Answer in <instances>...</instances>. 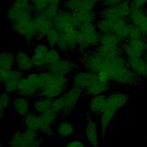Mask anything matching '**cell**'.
Masks as SVG:
<instances>
[{
  "instance_id": "obj_1",
  "label": "cell",
  "mask_w": 147,
  "mask_h": 147,
  "mask_svg": "<svg viewBox=\"0 0 147 147\" xmlns=\"http://www.w3.org/2000/svg\"><path fill=\"white\" fill-rule=\"evenodd\" d=\"M105 66L109 72L111 82L114 86L124 85L137 87L144 84V79L129 67L127 59L123 55L105 61Z\"/></svg>"
},
{
  "instance_id": "obj_2",
  "label": "cell",
  "mask_w": 147,
  "mask_h": 147,
  "mask_svg": "<svg viewBox=\"0 0 147 147\" xmlns=\"http://www.w3.org/2000/svg\"><path fill=\"white\" fill-rule=\"evenodd\" d=\"M129 95L126 92H115L107 95L105 106L99 115V130L101 141L105 142L108 129L114 117L129 102Z\"/></svg>"
},
{
  "instance_id": "obj_3",
  "label": "cell",
  "mask_w": 147,
  "mask_h": 147,
  "mask_svg": "<svg viewBox=\"0 0 147 147\" xmlns=\"http://www.w3.org/2000/svg\"><path fill=\"white\" fill-rule=\"evenodd\" d=\"M41 88L38 96L52 100L61 95L71 86V76L53 74L45 69L39 71Z\"/></svg>"
},
{
  "instance_id": "obj_4",
  "label": "cell",
  "mask_w": 147,
  "mask_h": 147,
  "mask_svg": "<svg viewBox=\"0 0 147 147\" xmlns=\"http://www.w3.org/2000/svg\"><path fill=\"white\" fill-rule=\"evenodd\" d=\"M83 96V90L71 85L61 95L52 100V109L60 114L61 119L66 118L73 113Z\"/></svg>"
},
{
  "instance_id": "obj_5",
  "label": "cell",
  "mask_w": 147,
  "mask_h": 147,
  "mask_svg": "<svg viewBox=\"0 0 147 147\" xmlns=\"http://www.w3.org/2000/svg\"><path fill=\"white\" fill-rule=\"evenodd\" d=\"M32 5L30 0H14L8 7L6 17L10 23L32 20L34 17Z\"/></svg>"
},
{
  "instance_id": "obj_6",
  "label": "cell",
  "mask_w": 147,
  "mask_h": 147,
  "mask_svg": "<svg viewBox=\"0 0 147 147\" xmlns=\"http://www.w3.org/2000/svg\"><path fill=\"white\" fill-rule=\"evenodd\" d=\"M41 83L38 72L25 74L18 84L15 94L26 97L32 100L38 96Z\"/></svg>"
},
{
  "instance_id": "obj_7",
  "label": "cell",
  "mask_w": 147,
  "mask_h": 147,
  "mask_svg": "<svg viewBox=\"0 0 147 147\" xmlns=\"http://www.w3.org/2000/svg\"><path fill=\"white\" fill-rule=\"evenodd\" d=\"M78 29L81 34L78 53H81L90 48H96L99 45L101 34L95 23L82 24Z\"/></svg>"
},
{
  "instance_id": "obj_8",
  "label": "cell",
  "mask_w": 147,
  "mask_h": 147,
  "mask_svg": "<svg viewBox=\"0 0 147 147\" xmlns=\"http://www.w3.org/2000/svg\"><path fill=\"white\" fill-rule=\"evenodd\" d=\"M77 61L81 69L97 74L103 67L105 61L94 51H87L79 53Z\"/></svg>"
},
{
  "instance_id": "obj_9",
  "label": "cell",
  "mask_w": 147,
  "mask_h": 147,
  "mask_svg": "<svg viewBox=\"0 0 147 147\" xmlns=\"http://www.w3.org/2000/svg\"><path fill=\"white\" fill-rule=\"evenodd\" d=\"M45 69L55 74L71 76L81 69V67L77 60L68 56H63L57 63L47 66Z\"/></svg>"
},
{
  "instance_id": "obj_10",
  "label": "cell",
  "mask_w": 147,
  "mask_h": 147,
  "mask_svg": "<svg viewBox=\"0 0 147 147\" xmlns=\"http://www.w3.org/2000/svg\"><path fill=\"white\" fill-rule=\"evenodd\" d=\"M25 74L16 68L10 71L0 69V81L3 91L15 94L21 79Z\"/></svg>"
},
{
  "instance_id": "obj_11",
  "label": "cell",
  "mask_w": 147,
  "mask_h": 147,
  "mask_svg": "<svg viewBox=\"0 0 147 147\" xmlns=\"http://www.w3.org/2000/svg\"><path fill=\"white\" fill-rule=\"evenodd\" d=\"M40 136L38 131L25 129H17L11 134L7 145L9 147H25Z\"/></svg>"
},
{
  "instance_id": "obj_12",
  "label": "cell",
  "mask_w": 147,
  "mask_h": 147,
  "mask_svg": "<svg viewBox=\"0 0 147 147\" xmlns=\"http://www.w3.org/2000/svg\"><path fill=\"white\" fill-rule=\"evenodd\" d=\"M87 111L85 115V137L91 147H100L101 141L99 123Z\"/></svg>"
},
{
  "instance_id": "obj_13",
  "label": "cell",
  "mask_w": 147,
  "mask_h": 147,
  "mask_svg": "<svg viewBox=\"0 0 147 147\" xmlns=\"http://www.w3.org/2000/svg\"><path fill=\"white\" fill-rule=\"evenodd\" d=\"M10 28L14 33L24 38L28 43L34 41L37 33L33 20L10 23Z\"/></svg>"
},
{
  "instance_id": "obj_14",
  "label": "cell",
  "mask_w": 147,
  "mask_h": 147,
  "mask_svg": "<svg viewBox=\"0 0 147 147\" xmlns=\"http://www.w3.org/2000/svg\"><path fill=\"white\" fill-rule=\"evenodd\" d=\"M33 21L37 30V34L34 38L36 42L45 40V34L53 28L52 20L47 17L42 13L34 14Z\"/></svg>"
},
{
  "instance_id": "obj_15",
  "label": "cell",
  "mask_w": 147,
  "mask_h": 147,
  "mask_svg": "<svg viewBox=\"0 0 147 147\" xmlns=\"http://www.w3.org/2000/svg\"><path fill=\"white\" fill-rule=\"evenodd\" d=\"M129 22V20L121 18L114 19L98 18L95 22V25L101 34H115L116 31L122 25Z\"/></svg>"
},
{
  "instance_id": "obj_16",
  "label": "cell",
  "mask_w": 147,
  "mask_h": 147,
  "mask_svg": "<svg viewBox=\"0 0 147 147\" xmlns=\"http://www.w3.org/2000/svg\"><path fill=\"white\" fill-rule=\"evenodd\" d=\"M49 49V46L42 42H36L33 47L32 59L34 68L39 71L45 70L47 67L45 57Z\"/></svg>"
},
{
  "instance_id": "obj_17",
  "label": "cell",
  "mask_w": 147,
  "mask_h": 147,
  "mask_svg": "<svg viewBox=\"0 0 147 147\" xmlns=\"http://www.w3.org/2000/svg\"><path fill=\"white\" fill-rule=\"evenodd\" d=\"M96 78V74L81 69L71 76V83L72 86L84 90Z\"/></svg>"
},
{
  "instance_id": "obj_18",
  "label": "cell",
  "mask_w": 147,
  "mask_h": 147,
  "mask_svg": "<svg viewBox=\"0 0 147 147\" xmlns=\"http://www.w3.org/2000/svg\"><path fill=\"white\" fill-rule=\"evenodd\" d=\"M11 107L18 116L24 118L32 111V100L26 97L14 94L12 96Z\"/></svg>"
},
{
  "instance_id": "obj_19",
  "label": "cell",
  "mask_w": 147,
  "mask_h": 147,
  "mask_svg": "<svg viewBox=\"0 0 147 147\" xmlns=\"http://www.w3.org/2000/svg\"><path fill=\"white\" fill-rule=\"evenodd\" d=\"M16 54V68L24 74L34 69L32 56L23 49H18Z\"/></svg>"
},
{
  "instance_id": "obj_20",
  "label": "cell",
  "mask_w": 147,
  "mask_h": 147,
  "mask_svg": "<svg viewBox=\"0 0 147 147\" xmlns=\"http://www.w3.org/2000/svg\"><path fill=\"white\" fill-rule=\"evenodd\" d=\"M52 22L54 28L60 32H63L67 25H73L72 12L61 8L57 15L53 18Z\"/></svg>"
},
{
  "instance_id": "obj_21",
  "label": "cell",
  "mask_w": 147,
  "mask_h": 147,
  "mask_svg": "<svg viewBox=\"0 0 147 147\" xmlns=\"http://www.w3.org/2000/svg\"><path fill=\"white\" fill-rule=\"evenodd\" d=\"M129 21L138 27L144 33L147 31V9L142 8H132Z\"/></svg>"
},
{
  "instance_id": "obj_22",
  "label": "cell",
  "mask_w": 147,
  "mask_h": 147,
  "mask_svg": "<svg viewBox=\"0 0 147 147\" xmlns=\"http://www.w3.org/2000/svg\"><path fill=\"white\" fill-rule=\"evenodd\" d=\"M113 85L100 81L96 78L86 89L83 90L84 96H94L105 94L109 91Z\"/></svg>"
},
{
  "instance_id": "obj_23",
  "label": "cell",
  "mask_w": 147,
  "mask_h": 147,
  "mask_svg": "<svg viewBox=\"0 0 147 147\" xmlns=\"http://www.w3.org/2000/svg\"><path fill=\"white\" fill-rule=\"evenodd\" d=\"M56 136L68 138L75 133V127L74 123L65 118L60 119L55 126Z\"/></svg>"
},
{
  "instance_id": "obj_24",
  "label": "cell",
  "mask_w": 147,
  "mask_h": 147,
  "mask_svg": "<svg viewBox=\"0 0 147 147\" xmlns=\"http://www.w3.org/2000/svg\"><path fill=\"white\" fill-rule=\"evenodd\" d=\"M106 99L105 94L92 96L89 100L87 112L92 116H99L105 106Z\"/></svg>"
},
{
  "instance_id": "obj_25",
  "label": "cell",
  "mask_w": 147,
  "mask_h": 147,
  "mask_svg": "<svg viewBox=\"0 0 147 147\" xmlns=\"http://www.w3.org/2000/svg\"><path fill=\"white\" fill-rule=\"evenodd\" d=\"M94 51L105 61H109L117 56L123 55L121 47L111 48L98 45L96 48H95Z\"/></svg>"
},
{
  "instance_id": "obj_26",
  "label": "cell",
  "mask_w": 147,
  "mask_h": 147,
  "mask_svg": "<svg viewBox=\"0 0 147 147\" xmlns=\"http://www.w3.org/2000/svg\"><path fill=\"white\" fill-rule=\"evenodd\" d=\"M52 100L38 96L32 100V110L40 114L52 108Z\"/></svg>"
},
{
  "instance_id": "obj_27",
  "label": "cell",
  "mask_w": 147,
  "mask_h": 147,
  "mask_svg": "<svg viewBox=\"0 0 147 147\" xmlns=\"http://www.w3.org/2000/svg\"><path fill=\"white\" fill-rule=\"evenodd\" d=\"M22 119L25 129L39 131L41 125V118L39 114L32 110L22 118Z\"/></svg>"
},
{
  "instance_id": "obj_28",
  "label": "cell",
  "mask_w": 147,
  "mask_h": 147,
  "mask_svg": "<svg viewBox=\"0 0 147 147\" xmlns=\"http://www.w3.org/2000/svg\"><path fill=\"white\" fill-rule=\"evenodd\" d=\"M16 67V54L10 51L0 53V69L10 71Z\"/></svg>"
},
{
  "instance_id": "obj_29",
  "label": "cell",
  "mask_w": 147,
  "mask_h": 147,
  "mask_svg": "<svg viewBox=\"0 0 147 147\" xmlns=\"http://www.w3.org/2000/svg\"><path fill=\"white\" fill-rule=\"evenodd\" d=\"M63 34L69 48V52H78L79 45L81 40V34L79 29L77 28L71 33L66 34L63 33Z\"/></svg>"
},
{
  "instance_id": "obj_30",
  "label": "cell",
  "mask_w": 147,
  "mask_h": 147,
  "mask_svg": "<svg viewBox=\"0 0 147 147\" xmlns=\"http://www.w3.org/2000/svg\"><path fill=\"white\" fill-rule=\"evenodd\" d=\"M129 67L138 75L145 79V72L147 64L142 57L136 59H126Z\"/></svg>"
},
{
  "instance_id": "obj_31",
  "label": "cell",
  "mask_w": 147,
  "mask_h": 147,
  "mask_svg": "<svg viewBox=\"0 0 147 147\" xmlns=\"http://www.w3.org/2000/svg\"><path fill=\"white\" fill-rule=\"evenodd\" d=\"M123 41L114 34H101L99 45L107 47H121Z\"/></svg>"
},
{
  "instance_id": "obj_32",
  "label": "cell",
  "mask_w": 147,
  "mask_h": 147,
  "mask_svg": "<svg viewBox=\"0 0 147 147\" xmlns=\"http://www.w3.org/2000/svg\"><path fill=\"white\" fill-rule=\"evenodd\" d=\"M76 16L82 24L95 23L97 19L96 13L95 10H80L74 11Z\"/></svg>"
},
{
  "instance_id": "obj_33",
  "label": "cell",
  "mask_w": 147,
  "mask_h": 147,
  "mask_svg": "<svg viewBox=\"0 0 147 147\" xmlns=\"http://www.w3.org/2000/svg\"><path fill=\"white\" fill-rule=\"evenodd\" d=\"M123 56L126 59H136L143 57L144 53L130 45L126 40L123 41L121 45Z\"/></svg>"
},
{
  "instance_id": "obj_34",
  "label": "cell",
  "mask_w": 147,
  "mask_h": 147,
  "mask_svg": "<svg viewBox=\"0 0 147 147\" xmlns=\"http://www.w3.org/2000/svg\"><path fill=\"white\" fill-rule=\"evenodd\" d=\"M34 14L41 13L46 7L51 3L61 4L62 0H30Z\"/></svg>"
},
{
  "instance_id": "obj_35",
  "label": "cell",
  "mask_w": 147,
  "mask_h": 147,
  "mask_svg": "<svg viewBox=\"0 0 147 147\" xmlns=\"http://www.w3.org/2000/svg\"><path fill=\"white\" fill-rule=\"evenodd\" d=\"M116 6L118 9L119 17L129 20L132 10L130 0H124L118 5H116Z\"/></svg>"
},
{
  "instance_id": "obj_36",
  "label": "cell",
  "mask_w": 147,
  "mask_h": 147,
  "mask_svg": "<svg viewBox=\"0 0 147 147\" xmlns=\"http://www.w3.org/2000/svg\"><path fill=\"white\" fill-rule=\"evenodd\" d=\"M61 32L56 29L52 28L45 36V43L49 46V48H56L58 42L60 40Z\"/></svg>"
},
{
  "instance_id": "obj_37",
  "label": "cell",
  "mask_w": 147,
  "mask_h": 147,
  "mask_svg": "<svg viewBox=\"0 0 147 147\" xmlns=\"http://www.w3.org/2000/svg\"><path fill=\"white\" fill-rule=\"evenodd\" d=\"M63 57V54L57 48H49L45 57L47 66L57 63Z\"/></svg>"
},
{
  "instance_id": "obj_38",
  "label": "cell",
  "mask_w": 147,
  "mask_h": 147,
  "mask_svg": "<svg viewBox=\"0 0 147 147\" xmlns=\"http://www.w3.org/2000/svg\"><path fill=\"white\" fill-rule=\"evenodd\" d=\"M12 99L11 94L5 91H2L0 94V118L2 119L5 111L11 106Z\"/></svg>"
},
{
  "instance_id": "obj_39",
  "label": "cell",
  "mask_w": 147,
  "mask_h": 147,
  "mask_svg": "<svg viewBox=\"0 0 147 147\" xmlns=\"http://www.w3.org/2000/svg\"><path fill=\"white\" fill-rule=\"evenodd\" d=\"M99 18L105 19L119 18L117 6L114 5L104 7L99 13Z\"/></svg>"
},
{
  "instance_id": "obj_40",
  "label": "cell",
  "mask_w": 147,
  "mask_h": 147,
  "mask_svg": "<svg viewBox=\"0 0 147 147\" xmlns=\"http://www.w3.org/2000/svg\"><path fill=\"white\" fill-rule=\"evenodd\" d=\"M40 115L42 120L54 125L61 119L60 114L52 108Z\"/></svg>"
},
{
  "instance_id": "obj_41",
  "label": "cell",
  "mask_w": 147,
  "mask_h": 147,
  "mask_svg": "<svg viewBox=\"0 0 147 147\" xmlns=\"http://www.w3.org/2000/svg\"><path fill=\"white\" fill-rule=\"evenodd\" d=\"M61 4L57 3H51L49 4L44 11L41 13L47 17L53 20V18L57 15L60 10V6Z\"/></svg>"
},
{
  "instance_id": "obj_42",
  "label": "cell",
  "mask_w": 147,
  "mask_h": 147,
  "mask_svg": "<svg viewBox=\"0 0 147 147\" xmlns=\"http://www.w3.org/2000/svg\"><path fill=\"white\" fill-rule=\"evenodd\" d=\"M126 41L132 47L137 50L145 52L147 51V41L143 37L141 38L130 39L127 38Z\"/></svg>"
},
{
  "instance_id": "obj_43",
  "label": "cell",
  "mask_w": 147,
  "mask_h": 147,
  "mask_svg": "<svg viewBox=\"0 0 147 147\" xmlns=\"http://www.w3.org/2000/svg\"><path fill=\"white\" fill-rule=\"evenodd\" d=\"M82 0H63L61 3L62 8L69 11L74 12L80 9Z\"/></svg>"
},
{
  "instance_id": "obj_44",
  "label": "cell",
  "mask_w": 147,
  "mask_h": 147,
  "mask_svg": "<svg viewBox=\"0 0 147 147\" xmlns=\"http://www.w3.org/2000/svg\"><path fill=\"white\" fill-rule=\"evenodd\" d=\"M144 37V33L141 30V29L137 27L136 25L130 22L129 23V30L127 38L130 39H136V38H141Z\"/></svg>"
},
{
  "instance_id": "obj_45",
  "label": "cell",
  "mask_w": 147,
  "mask_h": 147,
  "mask_svg": "<svg viewBox=\"0 0 147 147\" xmlns=\"http://www.w3.org/2000/svg\"><path fill=\"white\" fill-rule=\"evenodd\" d=\"M56 48L61 52V53L63 55H67L69 53H70L69 48L68 47V45H67L65 40L63 32H61L60 38L58 42Z\"/></svg>"
},
{
  "instance_id": "obj_46",
  "label": "cell",
  "mask_w": 147,
  "mask_h": 147,
  "mask_svg": "<svg viewBox=\"0 0 147 147\" xmlns=\"http://www.w3.org/2000/svg\"><path fill=\"white\" fill-rule=\"evenodd\" d=\"M96 4L90 0H82L80 10H94Z\"/></svg>"
},
{
  "instance_id": "obj_47",
  "label": "cell",
  "mask_w": 147,
  "mask_h": 147,
  "mask_svg": "<svg viewBox=\"0 0 147 147\" xmlns=\"http://www.w3.org/2000/svg\"><path fill=\"white\" fill-rule=\"evenodd\" d=\"M45 138L46 137L42 136H40L37 138H36L34 141H33L32 142H31L25 147H40L44 142Z\"/></svg>"
},
{
  "instance_id": "obj_48",
  "label": "cell",
  "mask_w": 147,
  "mask_h": 147,
  "mask_svg": "<svg viewBox=\"0 0 147 147\" xmlns=\"http://www.w3.org/2000/svg\"><path fill=\"white\" fill-rule=\"evenodd\" d=\"M132 8H142L145 7L147 0H130Z\"/></svg>"
},
{
  "instance_id": "obj_49",
  "label": "cell",
  "mask_w": 147,
  "mask_h": 147,
  "mask_svg": "<svg viewBox=\"0 0 147 147\" xmlns=\"http://www.w3.org/2000/svg\"><path fill=\"white\" fill-rule=\"evenodd\" d=\"M65 147H86V146L81 140H73L70 141Z\"/></svg>"
},
{
  "instance_id": "obj_50",
  "label": "cell",
  "mask_w": 147,
  "mask_h": 147,
  "mask_svg": "<svg viewBox=\"0 0 147 147\" xmlns=\"http://www.w3.org/2000/svg\"><path fill=\"white\" fill-rule=\"evenodd\" d=\"M124 0H102L101 2L105 6H110L118 5Z\"/></svg>"
},
{
  "instance_id": "obj_51",
  "label": "cell",
  "mask_w": 147,
  "mask_h": 147,
  "mask_svg": "<svg viewBox=\"0 0 147 147\" xmlns=\"http://www.w3.org/2000/svg\"><path fill=\"white\" fill-rule=\"evenodd\" d=\"M142 58L144 59V60H145V61L146 63L147 64V51H146L144 53V55Z\"/></svg>"
},
{
  "instance_id": "obj_52",
  "label": "cell",
  "mask_w": 147,
  "mask_h": 147,
  "mask_svg": "<svg viewBox=\"0 0 147 147\" xmlns=\"http://www.w3.org/2000/svg\"><path fill=\"white\" fill-rule=\"evenodd\" d=\"M90 1L92 2H94V3H95V4H96V3H99V2H101L102 0H90Z\"/></svg>"
},
{
  "instance_id": "obj_53",
  "label": "cell",
  "mask_w": 147,
  "mask_h": 147,
  "mask_svg": "<svg viewBox=\"0 0 147 147\" xmlns=\"http://www.w3.org/2000/svg\"><path fill=\"white\" fill-rule=\"evenodd\" d=\"M144 38L147 41V31L144 33Z\"/></svg>"
},
{
  "instance_id": "obj_54",
  "label": "cell",
  "mask_w": 147,
  "mask_h": 147,
  "mask_svg": "<svg viewBox=\"0 0 147 147\" xmlns=\"http://www.w3.org/2000/svg\"><path fill=\"white\" fill-rule=\"evenodd\" d=\"M145 79H147V65H146V72H145Z\"/></svg>"
},
{
  "instance_id": "obj_55",
  "label": "cell",
  "mask_w": 147,
  "mask_h": 147,
  "mask_svg": "<svg viewBox=\"0 0 147 147\" xmlns=\"http://www.w3.org/2000/svg\"><path fill=\"white\" fill-rule=\"evenodd\" d=\"M0 147H4V145H3V144L2 142H1V143H0Z\"/></svg>"
},
{
  "instance_id": "obj_56",
  "label": "cell",
  "mask_w": 147,
  "mask_h": 147,
  "mask_svg": "<svg viewBox=\"0 0 147 147\" xmlns=\"http://www.w3.org/2000/svg\"><path fill=\"white\" fill-rule=\"evenodd\" d=\"M145 8L147 9V2H146V6H145Z\"/></svg>"
}]
</instances>
